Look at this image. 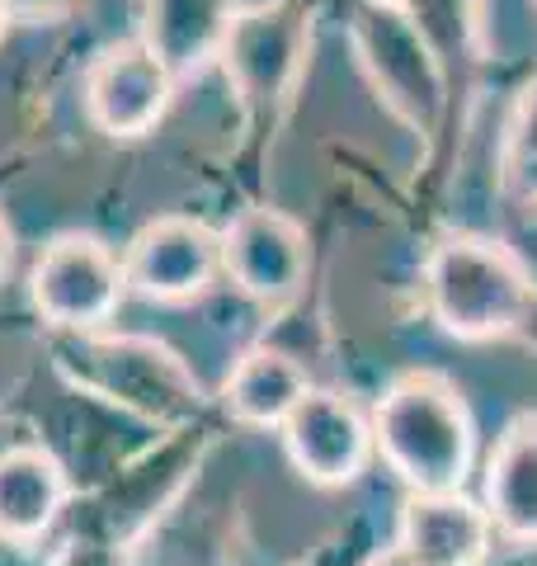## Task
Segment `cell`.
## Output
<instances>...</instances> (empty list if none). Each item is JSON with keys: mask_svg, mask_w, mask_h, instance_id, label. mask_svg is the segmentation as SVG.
Returning <instances> with one entry per match:
<instances>
[{"mask_svg": "<svg viewBox=\"0 0 537 566\" xmlns=\"http://www.w3.org/2000/svg\"><path fill=\"white\" fill-rule=\"evenodd\" d=\"M14 444H20V439H14V430H10V420H0V458H6Z\"/></svg>", "mask_w": 537, "mask_h": 566, "instance_id": "cell-22", "label": "cell"}, {"mask_svg": "<svg viewBox=\"0 0 537 566\" xmlns=\"http://www.w3.org/2000/svg\"><path fill=\"white\" fill-rule=\"evenodd\" d=\"M10 270V227H6V218H0V274Z\"/></svg>", "mask_w": 537, "mask_h": 566, "instance_id": "cell-21", "label": "cell"}, {"mask_svg": "<svg viewBox=\"0 0 537 566\" xmlns=\"http://www.w3.org/2000/svg\"><path fill=\"white\" fill-rule=\"evenodd\" d=\"M486 515L505 538L537 543V416H518L491 453Z\"/></svg>", "mask_w": 537, "mask_h": 566, "instance_id": "cell-14", "label": "cell"}, {"mask_svg": "<svg viewBox=\"0 0 537 566\" xmlns=\"http://www.w3.org/2000/svg\"><path fill=\"white\" fill-rule=\"evenodd\" d=\"M14 20V14H10V6H6V0H0V33H6V24Z\"/></svg>", "mask_w": 537, "mask_h": 566, "instance_id": "cell-23", "label": "cell"}, {"mask_svg": "<svg viewBox=\"0 0 537 566\" xmlns=\"http://www.w3.org/2000/svg\"><path fill=\"white\" fill-rule=\"evenodd\" d=\"M372 444L410 491H457L472 463V416L439 374H406L378 401Z\"/></svg>", "mask_w": 537, "mask_h": 566, "instance_id": "cell-1", "label": "cell"}, {"mask_svg": "<svg viewBox=\"0 0 537 566\" xmlns=\"http://www.w3.org/2000/svg\"><path fill=\"white\" fill-rule=\"evenodd\" d=\"M123 260L95 237H57L29 274V297L57 331H95L118 312Z\"/></svg>", "mask_w": 537, "mask_h": 566, "instance_id": "cell-6", "label": "cell"}, {"mask_svg": "<svg viewBox=\"0 0 537 566\" xmlns=\"http://www.w3.org/2000/svg\"><path fill=\"white\" fill-rule=\"evenodd\" d=\"M307 392V368L283 349H250L222 387L227 411L245 424H283Z\"/></svg>", "mask_w": 537, "mask_h": 566, "instance_id": "cell-15", "label": "cell"}, {"mask_svg": "<svg viewBox=\"0 0 537 566\" xmlns=\"http://www.w3.org/2000/svg\"><path fill=\"white\" fill-rule=\"evenodd\" d=\"M231 20H236V0H147L141 43L166 62L175 81H185L222 52Z\"/></svg>", "mask_w": 537, "mask_h": 566, "instance_id": "cell-12", "label": "cell"}, {"mask_svg": "<svg viewBox=\"0 0 537 566\" xmlns=\"http://www.w3.org/2000/svg\"><path fill=\"white\" fill-rule=\"evenodd\" d=\"M505 189L514 193V203L537 208V85H528L518 95L509 128H505Z\"/></svg>", "mask_w": 537, "mask_h": 566, "instance_id": "cell-17", "label": "cell"}, {"mask_svg": "<svg viewBox=\"0 0 537 566\" xmlns=\"http://www.w3.org/2000/svg\"><path fill=\"white\" fill-rule=\"evenodd\" d=\"M312 29L293 6H255L231 20L222 43L227 81L255 114H278L293 99L302 66H307Z\"/></svg>", "mask_w": 537, "mask_h": 566, "instance_id": "cell-5", "label": "cell"}, {"mask_svg": "<svg viewBox=\"0 0 537 566\" xmlns=\"http://www.w3.org/2000/svg\"><path fill=\"white\" fill-rule=\"evenodd\" d=\"M66 505V472L39 444H14L0 458V543L43 538Z\"/></svg>", "mask_w": 537, "mask_h": 566, "instance_id": "cell-13", "label": "cell"}, {"mask_svg": "<svg viewBox=\"0 0 537 566\" xmlns=\"http://www.w3.org/2000/svg\"><path fill=\"white\" fill-rule=\"evenodd\" d=\"M62 368L71 382L99 392L151 424H185L203 411V387L166 345L137 335H76L62 345Z\"/></svg>", "mask_w": 537, "mask_h": 566, "instance_id": "cell-3", "label": "cell"}, {"mask_svg": "<svg viewBox=\"0 0 537 566\" xmlns=\"http://www.w3.org/2000/svg\"><path fill=\"white\" fill-rule=\"evenodd\" d=\"M283 444L293 468L316 486H345L368 463L372 430L339 392H307L297 411L283 420Z\"/></svg>", "mask_w": 537, "mask_h": 566, "instance_id": "cell-10", "label": "cell"}, {"mask_svg": "<svg viewBox=\"0 0 537 566\" xmlns=\"http://www.w3.org/2000/svg\"><path fill=\"white\" fill-rule=\"evenodd\" d=\"M175 76L147 43L104 48L85 71V109L99 133L141 137L151 133L170 109Z\"/></svg>", "mask_w": 537, "mask_h": 566, "instance_id": "cell-8", "label": "cell"}, {"mask_svg": "<svg viewBox=\"0 0 537 566\" xmlns=\"http://www.w3.org/2000/svg\"><path fill=\"white\" fill-rule=\"evenodd\" d=\"M424 297L448 335L495 340L528 322L533 279L499 241L448 237L424 264Z\"/></svg>", "mask_w": 537, "mask_h": 566, "instance_id": "cell-2", "label": "cell"}, {"mask_svg": "<svg viewBox=\"0 0 537 566\" xmlns=\"http://www.w3.org/2000/svg\"><path fill=\"white\" fill-rule=\"evenodd\" d=\"M222 270V237L193 218H156L123 255V283L151 303H189Z\"/></svg>", "mask_w": 537, "mask_h": 566, "instance_id": "cell-7", "label": "cell"}, {"mask_svg": "<svg viewBox=\"0 0 537 566\" xmlns=\"http://www.w3.org/2000/svg\"><path fill=\"white\" fill-rule=\"evenodd\" d=\"M491 528V515L462 491H415L401 515V553L420 566H481Z\"/></svg>", "mask_w": 537, "mask_h": 566, "instance_id": "cell-11", "label": "cell"}, {"mask_svg": "<svg viewBox=\"0 0 537 566\" xmlns=\"http://www.w3.org/2000/svg\"><path fill=\"white\" fill-rule=\"evenodd\" d=\"M222 270L264 307H278L307 279V232L274 208H250L222 232Z\"/></svg>", "mask_w": 537, "mask_h": 566, "instance_id": "cell-9", "label": "cell"}, {"mask_svg": "<svg viewBox=\"0 0 537 566\" xmlns=\"http://www.w3.org/2000/svg\"><path fill=\"white\" fill-rule=\"evenodd\" d=\"M354 48L387 109L424 137L434 133L448 104V71L397 0H372L358 10Z\"/></svg>", "mask_w": 537, "mask_h": 566, "instance_id": "cell-4", "label": "cell"}, {"mask_svg": "<svg viewBox=\"0 0 537 566\" xmlns=\"http://www.w3.org/2000/svg\"><path fill=\"white\" fill-rule=\"evenodd\" d=\"M57 566H118L109 547H66Z\"/></svg>", "mask_w": 537, "mask_h": 566, "instance_id": "cell-19", "label": "cell"}, {"mask_svg": "<svg viewBox=\"0 0 537 566\" xmlns=\"http://www.w3.org/2000/svg\"><path fill=\"white\" fill-rule=\"evenodd\" d=\"M401 10L415 20L424 43L434 48L443 71H467L481 52V6L476 0H401Z\"/></svg>", "mask_w": 537, "mask_h": 566, "instance_id": "cell-16", "label": "cell"}, {"mask_svg": "<svg viewBox=\"0 0 537 566\" xmlns=\"http://www.w3.org/2000/svg\"><path fill=\"white\" fill-rule=\"evenodd\" d=\"M368 566H420V562H415V557H406V553H401V547H391V553H382V557H372Z\"/></svg>", "mask_w": 537, "mask_h": 566, "instance_id": "cell-20", "label": "cell"}, {"mask_svg": "<svg viewBox=\"0 0 537 566\" xmlns=\"http://www.w3.org/2000/svg\"><path fill=\"white\" fill-rule=\"evenodd\" d=\"M14 20H57L71 0H6Z\"/></svg>", "mask_w": 537, "mask_h": 566, "instance_id": "cell-18", "label": "cell"}]
</instances>
